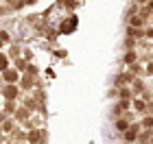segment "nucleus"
Wrapping results in <instances>:
<instances>
[{"label": "nucleus", "mask_w": 153, "mask_h": 144, "mask_svg": "<svg viewBox=\"0 0 153 144\" xmlns=\"http://www.w3.org/2000/svg\"><path fill=\"white\" fill-rule=\"evenodd\" d=\"M4 81L16 83V81H18V72H16V70H4Z\"/></svg>", "instance_id": "1"}, {"label": "nucleus", "mask_w": 153, "mask_h": 144, "mask_svg": "<svg viewBox=\"0 0 153 144\" xmlns=\"http://www.w3.org/2000/svg\"><path fill=\"white\" fill-rule=\"evenodd\" d=\"M4 66H7V59H4V57H0V70H4Z\"/></svg>", "instance_id": "13"}, {"label": "nucleus", "mask_w": 153, "mask_h": 144, "mask_svg": "<svg viewBox=\"0 0 153 144\" xmlns=\"http://www.w3.org/2000/svg\"><path fill=\"white\" fill-rule=\"evenodd\" d=\"M125 140H127V142H134V140H136V129H129V131L125 133Z\"/></svg>", "instance_id": "4"}, {"label": "nucleus", "mask_w": 153, "mask_h": 144, "mask_svg": "<svg viewBox=\"0 0 153 144\" xmlns=\"http://www.w3.org/2000/svg\"><path fill=\"white\" fill-rule=\"evenodd\" d=\"M147 72H149V74H153V64H149V66H147Z\"/></svg>", "instance_id": "14"}, {"label": "nucleus", "mask_w": 153, "mask_h": 144, "mask_svg": "<svg viewBox=\"0 0 153 144\" xmlns=\"http://www.w3.org/2000/svg\"><path fill=\"white\" fill-rule=\"evenodd\" d=\"M0 44H2V39H0Z\"/></svg>", "instance_id": "17"}, {"label": "nucleus", "mask_w": 153, "mask_h": 144, "mask_svg": "<svg viewBox=\"0 0 153 144\" xmlns=\"http://www.w3.org/2000/svg\"><path fill=\"white\" fill-rule=\"evenodd\" d=\"M22 87H24V90H31V87H33V81H31V79H22Z\"/></svg>", "instance_id": "7"}, {"label": "nucleus", "mask_w": 153, "mask_h": 144, "mask_svg": "<svg viewBox=\"0 0 153 144\" xmlns=\"http://www.w3.org/2000/svg\"><path fill=\"white\" fill-rule=\"evenodd\" d=\"M16 94H18V87H16V85L4 87V96H7V98H16Z\"/></svg>", "instance_id": "2"}, {"label": "nucleus", "mask_w": 153, "mask_h": 144, "mask_svg": "<svg viewBox=\"0 0 153 144\" xmlns=\"http://www.w3.org/2000/svg\"><path fill=\"white\" fill-rule=\"evenodd\" d=\"M116 127L120 129V131H125V129H127L129 125H127V122H125V120H118V122H116Z\"/></svg>", "instance_id": "8"}, {"label": "nucleus", "mask_w": 153, "mask_h": 144, "mask_svg": "<svg viewBox=\"0 0 153 144\" xmlns=\"http://www.w3.org/2000/svg\"><path fill=\"white\" fill-rule=\"evenodd\" d=\"M2 129H4V131H11V129H13V120H9V122H4V127H2Z\"/></svg>", "instance_id": "9"}, {"label": "nucleus", "mask_w": 153, "mask_h": 144, "mask_svg": "<svg viewBox=\"0 0 153 144\" xmlns=\"http://www.w3.org/2000/svg\"><path fill=\"white\" fill-rule=\"evenodd\" d=\"M7 2H11V0H7Z\"/></svg>", "instance_id": "16"}, {"label": "nucleus", "mask_w": 153, "mask_h": 144, "mask_svg": "<svg viewBox=\"0 0 153 144\" xmlns=\"http://www.w3.org/2000/svg\"><path fill=\"white\" fill-rule=\"evenodd\" d=\"M129 22H131V26H142V22H144V18H142V16H136V18H131Z\"/></svg>", "instance_id": "3"}, {"label": "nucleus", "mask_w": 153, "mask_h": 144, "mask_svg": "<svg viewBox=\"0 0 153 144\" xmlns=\"http://www.w3.org/2000/svg\"><path fill=\"white\" fill-rule=\"evenodd\" d=\"M120 96H123V98H125V100H127V98H129V96H131V92H129V90H123V92H120Z\"/></svg>", "instance_id": "10"}, {"label": "nucleus", "mask_w": 153, "mask_h": 144, "mask_svg": "<svg viewBox=\"0 0 153 144\" xmlns=\"http://www.w3.org/2000/svg\"><path fill=\"white\" fill-rule=\"evenodd\" d=\"M18 70H26V64H24V61H18Z\"/></svg>", "instance_id": "12"}, {"label": "nucleus", "mask_w": 153, "mask_h": 144, "mask_svg": "<svg viewBox=\"0 0 153 144\" xmlns=\"http://www.w3.org/2000/svg\"><path fill=\"white\" fill-rule=\"evenodd\" d=\"M140 2H147V0H140Z\"/></svg>", "instance_id": "15"}, {"label": "nucleus", "mask_w": 153, "mask_h": 144, "mask_svg": "<svg viewBox=\"0 0 153 144\" xmlns=\"http://www.w3.org/2000/svg\"><path fill=\"white\" fill-rule=\"evenodd\" d=\"M138 112H144V109H147V105H144V100H136V105H134Z\"/></svg>", "instance_id": "6"}, {"label": "nucleus", "mask_w": 153, "mask_h": 144, "mask_svg": "<svg viewBox=\"0 0 153 144\" xmlns=\"http://www.w3.org/2000/svg\"><path fill=\"white\" fill-rule=\"evenodd\" d=\"M142 127L144 129H153V118H144L142 120Z\"/></svg>", "instance_id": "5"}, {"label": "nucleus", "mask_w": 153, "mask_h": 144, "mask_svg": "<svg viewBox=\"0 0 153 144\" xmlns=\"http://www.w3.org/2000/svg\"><path fill=\"white\" fill-rule=\"evenodd\" d=\"M127 61H129V64H131V61H136V52H129L127 55Z\"/></svg>", "instance_id": "11"}]
</instances>
